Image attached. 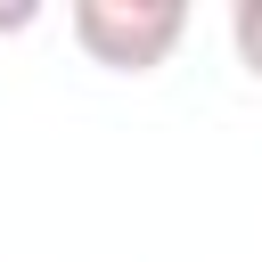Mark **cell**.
Wrapping results in <instances>:
<instances>
[{"label":"cell","instance_id":"6da1fadb","mask_svg":"<svg viewBox=\"0 0 262 262\" xmlns=\"http://www.w3.org/2000/svg\"><path fill=\"white\" fill-rule=\"evenodd\" d=\"M66 25H74V41H82L90 66H106V74H156L180 49L188 8L180 0H74Z\"/></svg>","mask_w":262,"mask_h":262},{"label":"cell","instance_id":"7a4b0ae2","mask_svg":"<svg viewBox=\"0 0 262 262\" xmlns=\"http://www.w3.org/2000/svg\"><path fill=\"white\" fill-rule=\"evenodd\" d=\"M229 49H237V66L262 82V0H237V8H229Z\"/></svg>","mask_w":262,"mask_h":262},{"label":"cell","instance_id":"3957f363","mask_svg":"<svg viewBox=\"0 0 262 262\" xmlns=\"http://www.w3.org/2000/svg\"><path fill=\"white\" fill-rule=\"evenodd\" d=\"M33 16H41V8H33V0H16V8H0V33H25Z\"/></svg>","mask_w":262,"mask_h":262}]
</instances>
